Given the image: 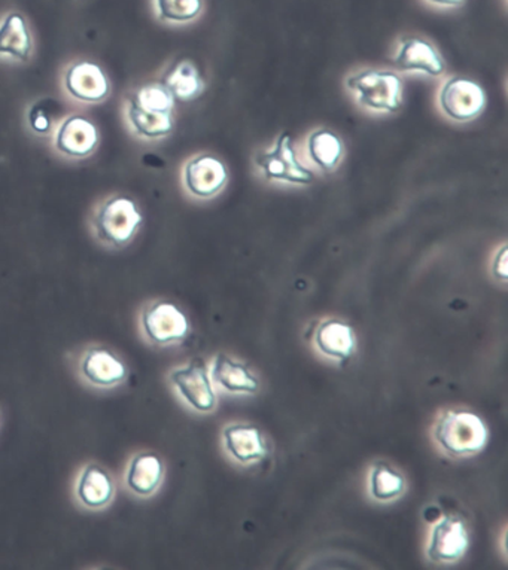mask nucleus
Listing matches in <instances>:
<instances>
[{
  "instance_id": "13",
  "label": "nucleus",
  "mask_w": 508,
  "mask_h": 570,
  "mask_svg": "<svg viewBox=\"0 0 508 570\" xmlns=\"http://www.w3.org/2000/svg\"><path fill=\"white\" fill-rule=\"evenodd\" d=\"M309 165L322 174H333L338 170L344 158V144L342 137L330 128H316L309 132L304 141Z\"/></svg>"
},
{
  "instance_id": "27",
  "label": "nucleus",
  "mask_w": 508,
  "mask_h": 570,
  "mask_svg": "<svg viewBox=\"0 0 508 570\" xmlns=\"http://www.w3.org/2000/svg\"><path fill=\"white\" fill-rule=\"evenodd\" d=\"M427 2L440 8H458L462 7L466 0H427Z\"/></svg>"
},
{
  "instance_id": "24",
  "label": "nucleus",
  "mask_w": 508,
  "mask_h": 570,
  "mask_svg": "<svg viewBox=\"0 0 508 570\" xmlns=\"http://www.w3.org/2000/svg\"><path fill=\"white\" fill-rule=\"evenodd\" d=\"M156 10L162 21L185 24L202 14L203 0H156Z\"/></svg>"
},
{
  "instance_id": "12",
  "label": "nucleus",
  "mask_w": 508,
  "mask_h": 570,
  "mask_svg": "<svg viewBox=\"0 0 508 570\" xmlns=\"http://www.w3.org/2000/svg\"><path fill=\"white\" fill-rule=\"evenodd\" d=\"M65 87L69 95L86 104H99L109 96V79L99 65L78 60L65 73Z\"/></svg>"
},
{
  "instance_id": "2",
  "label": "nucleus",
  "mask_w": 508,
  "mask_h": 570,
  "mask_svg": "<svg viewBox=\"0 0 508 570\" xmlns=\"http://www.w3.org/2000/svg\"><path fill=\"white\" fill-rule=\"evenodd\" d=\"M254 166L260 176L271 184L307 187L316 178L315 171L300 158L293 136L289 131L281 132L272 147L255 154Z\"/></svg>"
},
{
  "instance_id": "19",
  "label": "nucleus",
  "mask_w": 508,
  "mask_h": 570,
  "mask_svg": "<svg viewBox=\"0 0 508 570\" xmlns=\"http://www.w3.org/2000/svg\"><path fill=\"white\" fill-rule=\"evenodd\" d=\"M114 492V481L104 468L96 463L84 468L77 484L78 499L82 505L99 510L113 501Z\"/></svg>"
},
{
  "instance_id": "23",
  "label": "nucleus",
  "mask_w": 508,
  "mask_h": 570,
  "mask_svg": "<svg viewBox=\"0 0 508 570\" xmlns=\"http://www.w3.org/2000/svg\"><path fill=\"white\" fill-rule=\"evenodd\" d=\"M369 490L375 501L390 502L404 492V479L385 463H375L369 476Z\"/></svg>"
},
{
  "instance_id": "20",
  "label": "nucleus",
  "mask_w": 508,
  "mask_h": 570,
  "mask_svg": "<svg viewBox=\"0 0 508 570\" xmlns=\"http://www.w3.org/2000/svg\"><path fill=\"white\" fill-rule=\"evenodd\" d=\"M126 117L135 135L147 140L163 139L172 135L175 128L174 114L140 108L131 104L126 105Z\"/></svg>"
},
{
  "instance_id": "10",
  "label": "nucleus",
  "mask_w": 508,
  "mask_h": 570,
  "mask_svg": "<svg viewBox=\"0 0 508 570\" xmlns=\"http://www.w3.org/2000/svg\"><path fill=\"white\" fill-rule=\"evenodd\" d=\"M470 546L466 523L455 517H441L432 525L428 538L427 556L436 563H455L461 560Z\"/></svg>"
},
{
  "instance_id": "4",
  "label": "nucleus",
  "mask_w": 508,
  "mask_h": 570,
  "mask_svg": "<svg viewBox=\"0 0 508 570\" xmlns=\"http://www.w3.org/2000/svg\"><path fill=\"white\" fill-rule=\"evenodd\" d=\"M91 223L96 237L101 243L123 247L134 240L144 223V216L135 200L126 196H115L97 207Z\"/></svg>"
},
{
  "instance_id": "11",
  "label": "nucleus",
  "mask_w": 508,
  "mask_h": 570,
  "mask_svg": "<svg viewBox=\"0 0 508 570\" xmlns=\"http://www.w3.org/2000/svg\"><path fill=\"white\" fill-rule=\"evenodd\" d=\"M57 151L70 158H86L99 145V130L95 122L82 115H70L57 128L55 136Z\"/></svg>"
},
{
  "instance_id": "3",
  "label": "nucleus",
  "mask_w": 508,
  "mask_h": 570,
  "mask_svg": "<svg viewBox=\"0 0 508 570\" xmlns=\"http://www.w3.org/2000/svg\"><path fill=\"white\" fill-rule=\"evenodd\" d=\"M440 449L452 458L479 454L489 440L488 426L479 415L466 410L446 411L434 426Z\"/></svg>"
},
{
  "instance_id": "18",
  "label": "nucleus",
  "mask_w": 508,
  "mask_h": 570,
  "mask_svg": "<svg viewBox=\"0 0 508 570\" xmlns=\"http://www.w3.org/2000/svg\"><path fill=\"white\" fill-rule=\"evenodd\" d=\"M163 476H165V465L162 459L154 453H139L131 459L126 483L131 492L139 497H152L160 488Z\"/></svg>"
},
{
  "instance_id": "25",
  "label": "nucleus",
  "mask_w": 508,
  "mask_h": 570,
  "mask_svg": "<svg viewBox=\"0 0 508 570\" xmlns=\"http://www.w3.org/2000/svg\"><path fill=\"white\" fill-rule=\"evenodd\" d=\"M507 255L508 247L507 245H502L494 256L492 274L499 282H507L508 278Z\"/></svg>"
},
{
  "instance_id": "1",
  "label": "nucleus",
  "mask_w": 508,
  "mask_h": 570,
  "mask_svg": "<svg viewBox=\"0 0 508 570\" xmlns=\"http://www.w3.org/2000/svg\"><path fill=\"white\" fill-rule=\"evenodd\" d=\"M360 108L371 114L400 112L404 104L403 78L394 70L365 68L349 75L344 81Z\"/></svg>"
},
{
  "instance_id": "9",
  "label": "nucleus",
  "mask_w": 508,
  "mask_h": 570,
  "mask_svg": "<svg viewBox=\"0 0 508 570\" xmlns=\"http://www.w3.org/2000/svg\"><path fill=\"white\" fill-rule=\"evenodd\" d=\"M140 322L149 342L157 346L183 342L189 333L187 316L170 302L153 303L145 308Z\"/></svg>"
},
{
  "instance_id": "14",
  "label": "nucleus",
  "mask_w": 508,
  "mask_h": 570,
  "mask_svg": "<svg viewBox=\"0 0 508 570\" xmlns=\"http://www.w3.org/2000/svg\"><path fill=\"white\" fill-rule=\"evenodd\" d=\"M84 379L92 386L113 387L127 377L126 365L109 348L97 346L88 348L81 362Z\"/></svg>"
},
{
  "instance_id": "7",
  "label": "nucleus",
  "mask_w": 508,
  "mask_h": 570,
  "mask_svg": "<svg viewBox=\"0 0 508 570\" xmlns=\"http://www.w3.org/2000/svg\"><path fill=\"white\" fill-rule=\"evenodd\" d=\"M170 382L179 396L198 413H211L216 406V393L206 362L197 357L183 368L172 371Z\"/></svg>"
},
{
  "instance_id": "26",
  "label": "nucleus",
  "mask_w": 508,
  "mask_h": 570,
  "mask_svg": "<svg viewBox=\"0 0 508 570\" xmlns=\"http://www.w3.org/2000/svg\"><path fill=\"white\" fill-rule=\"evenodd\" d=\"M30 126H32L33 130L37 132H47L51 128L50 119H48L47 115L39 112L37 108L30 112Z\"/></svg>"
},
{
  "instance_id": "6",
  "label": "nucleus",
  "mask_w": 508,
  "mask_h": 570,
  "mask_svg": "<svg viewBox=\"0 0 508 570\" xmlns=\"http://www.w3.org/2000/svg\"><path fill=\"white\" fill-rule=\"evenodd\" d=\"M228 178L227 166L214 154H197L185 163L183 169L185 191L198 200L219 196L227 187Z\"/></svg>"
},
{
  "instance_id": "21",
  "label": "nucleus",
  "mask_w": 508,
  "mask_h": 570,
  "mask_svg": "<svg viewBox=\"0 0 508 570\" xmlns=\"http://www.w3.org/2000/svg\"><path fill=\"white\" fill-rule=\"evenodd\" d=\"M162 83L174 96L175 101L196 100L205 91V81L189 60H180L172 66L163 77Z\"/></svg>"
},
{
  "instance_id": "16",
  "label": "nucleus",
  "mask_w": 508,
  "mask_h": 570,
  "mask_svg": "<svg viewBox=\"0 0 508 570\" xmlns=\"http://www.w3.org/2000/svg\"><path fill=\"white\" fill-rule=\"evenodd\" d=\"M315 344L322 355L338 362H346L355 353V333L346 322L324 321L316 328Z\"/></svg>"
},
{
  "instance_id": "5",
  "label": "nucleus",
  "mask_w": 508,
  "mask_h": 570,
  "mask_svg": "<svg viewBox=\"0 0 508 570\" xmlns=\"http://www.w3.org/2000/svg\"><path fill=\"white\" fill-rule=\"evenodd\" d=\"M440 112L450 121L467 124L475 121L485 112L488 96L485 88L475 79L450 77L441 83L437 92Z\"/></svg>"
},
{
  "instance_id": "15",
  "label": "nucleus",
  "mask_w": 508,
  "mask_h": 570,
  "mask_svg": "<svg viewBox=\"0 0 508 570\" xmlns=\"http://www.w3.org/2000/svg\"><path fill=\"white\" fill-rule=\"evenodd\" d=\"M224 448L242 465L262 462L268 454L262 432L247 424H229L223 432Z\"/></svg>"
},
{
  "instance_id": "17",
  "label": "nucleus",
  "mask_w": 508,
  "mask_h": 570,
  "mask_svg": "<svg viewBox=\"0 0 508 570\" xmlns=\"http://www.w3.org/2000/svg\"><path fill=\"white\" fill-rule=\"evenodd\" d=\"M211 380L216 386L228 393H257L258 379L241 362L233 357L218 353L211 368Z\"/></svg>"
},
{
  "instance_id": "22",
  "label": "nucleus",
  "mask_w": 508,
  "mask_h": 570,
  "mask_svg": "<svg viewBox=\"0 0 508 570\" xmlns=\"http://www.w3.org/2000/svg\"><path fill=\"white\" fill-rule=\"evenodd\" d=\"M0 55L28 61L32 55V38L20 12H11L0 23Z\"/></svg>"
},
{
  "instance_id": "8",
  "label": "nucleus",
  "mask_w": 508,
  "mask_h": 570,
  "mask_svg": "<svg viewBox=\"0 0 508 570\" xmlns=\"http://www.w3.org/2000/svg\"><path fill=\"white\" fill-rule=\"evenodd\" d=\"M394 65L400 72L441 78L446 73V61L434 43L421 37L400 39L394 52Z\"/></svg>"
}]
</instances>
